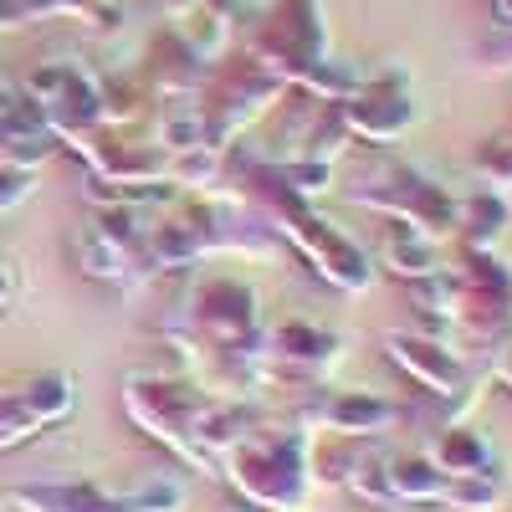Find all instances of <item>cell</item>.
I'll return each instance as SVG.
<instances>
[{
	"label": "cell",
	"instance_id": "1",
	"mask_svg": "<svg viewBox=\"0 0 512 512\" xmlns=\"http://www.w3.org/2000/svg\"><path fill=\"white\" fill-rule=\"evenodd\" d=\"M123 400H128V415H134L144 431H154L180 461L200 466V472H221V456L251 425V415L241 405H226V400L195 390L185 379L134 374Z\"/></svg>",
	"mask_w": 512,
	"mask_h": 512
},
{
	"label": "cell",
	"instance_id": "2",
	"mask_svg": "<svg viewBox=\"0 0 512 512\" xmlns=\"http://www.w3.org/2000/svg\"><path fill=\"white\" fill-rule=\"evenodd\" d=\"M226 482L262 512H303L313 492L308 472V431H246L221 456Z\"/></svg>",
	"mask_w": 512,
	"mask_h": 512
},
{
	"label": "cell",
	"instance_id": "3",
	"mask_svg": "<svg viewBox=\"0 0 512 512\" xmlns=\"http://www.w3.org/2000/svg\"><path fill=\"white\" fill-rule=\"evenodd\" d=\"M272 200H277V236L303 251L328 287H338V292H364V287H369L374 267H369V256H364L344 231L328 226L323 216H313L308 200L282 195L277 185H272Z\"/></svg>",
	"mask_w": 512,
	"mask_h": 512
},
{
	"label": "cell",
	"instance_id": "4",
	"mask_svg": "<svg viewBox=\"0 0 512 512\" xmlns=\"http://www.w3.org/2000/svg\"><path fill=\"white\" fill-rule=\"evenodd\" d=\"M338 364V338L328 328L313 323H277L262 333V349H256V384L262 379H328V369Z\"/></svg>",
	"mask_w": 512,
	"mask_h": 512
},
{
	"label": "cell",
	"instance_id": "5",
	"mask_svg": "<svg viewBox=\"0 0 512 512\" xmlns=\"http://www.w3.org/2000/svg\"><path fill=\"white\" fill-rule=\"evenodd\" d=\"M384 349H390V359L425 395H436L451 415L466 410V400H472V369H466V359L456 349H446L441 338H425V333H390Z\"/></svg>",
	"mask_w": 512,
	"mask_h": 512
},
{
	"label": "cell",
	"instance_id": "6",
	"mask_svg": "<svg viewBox=\"0 0 512 512\" xmlns=\"http://www.w3.org/2000/svg\"><path fill=\"white\" fill-rule=\"evenodd\" d=\"M313 425L328 436H349V441H364V436H384L400 425V410L379 395H364V390H333L313 405Z\"/></svg>",
	"mask_w": 512,
	"mask_h": 512
},
{
	"label": "cell",
	"instance_id": "7",
	"mask_svg": "<svg viewBox=\"0 0 512 512\" xmlns=\"http://www.w3.org/2000/svg\"><path fill=\"white\" fill-rule=\"evenodd\" d=\"M425 456H431L446 477H502L497 446L487 441V431H472V425H451V431H441Z\"/></svg>",
	"mask_w": 512,
	"mask_h": 512
},
{
	"label": "cell",
	"instance_id": "8",
	"mask_svg": "<svg viewBox=\"0 0 512 512\" xmlns=\"http://www.w3.org/2000/svg\"><path fill=\"white\" fill-rule=\"evenodd\" d=\"M390 272H400V277H410V282H431L436 272H441V251H436V241L431 236H420V231H395V241L384 246V256H379Z\"/></svg>",
	"mask_w": 512,
	"mask_h": 512
},
{
	"label": "cell",
	"instance_id": "9",
	"mask_svg": "<svg viewBox=\"0 0 512 512\" xmlns=\"http://www.w3.org/2000/svg\"><path fill=\"white\" fill-rule=\"evenodd\" d=\"M492 374H497V379L507 384V390H512V338H507V344L492 354Z\"/></svg>",
	"mask_w": 512,
	"mask_h": 512
}]
</instances>
